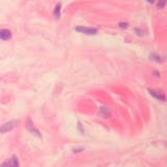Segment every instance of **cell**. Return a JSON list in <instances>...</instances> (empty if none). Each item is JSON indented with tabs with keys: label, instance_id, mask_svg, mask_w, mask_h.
<instances>
[{
	"label": "cell",
	"instance_id": "obj_1",
	"mask_svg": "<svg viewBox=\"0 0 167 167\" xmlns=\"http://www.w3.org/2000/svg\"><path fill=\"white\" fill-rule=\"evenodd\" d=\"M18 124H19L18 120H11V121L5 122V123H3L1 126H0V133L1 134L8 133V132L13 131L14 129L17 128Z\"/></svg>",
	"mask_w": 167,
	"mask_h": 167
},
{
	"label": "cell",
	"instance_id": "obj_2",
	"mask_svg": "<svg viewBox=\"0 0 167 167\" xmlns=\"http://www.w3.org/2000/svg\"><path fill=\"white\" fill-rule=\"evenodd\" d=\"M149 93L154 98H156L157 100L160 102H166V95L162 90H156V89H149Z\"/></svg>",
	"mask_w": 167,
	"mask_h": 167
},
{
	"label": "cell",
	"instance_id": "obj_3",
	"mask_svg": "<svg viewBox=\"0 0 167 167\" xmlns=\"http://www.w3.org/2000/svg\"><path fill=\"white\" fill-rule=\"evenodd\" d=\"M75 30L77 32H81L84 35H89V36H93V35L97 34V29L94 27H88V26H77L75 27Z\"/></svg>",
	"mask_w": 167,
	"mask_h": 167
},
{
	"label": "cell",
	"instance_id": "obj_4",
	"mask_svg": "<svg viewBox=\"0 0 167 167\" xmlns=\"http://www.w3.org/2000/svg\"><path fill=\"white\" fill-rule=\"evenodd\" d=\"M12 39V32L9 29H0V40L2 41H8Z\"/></svg>",
	"mask_w": 167,
	"mask_h": 167
},
{
	"label": "cell",
	"instance_id": "obj_5",
	"mask_svg": "<svg viewBox=\"0 0 167 167\" xmlns=\"http://www.w3.org/2000/svg\"><path fill=\"white\" fill-rule=\"evenodd\" d=\"M26 129L30 132V133L32 134V135H36V136H38L39 138H41V134H40L39 130H37V129L35 128L34 124L32 123V121H30L29 118L27 119V125H26Z\"/></svg>",
	"mask_w": 167,
	"mask_h": 167
},
{
	"label": "cell",
	"instance_id": "obj_6",
	"mask_svg": "<svg viewBox=\"0 0 167 167\" xmlns=\"http://www.w3.org/2000/svg\"><path fill=\"white\" fill-rule=\"evenodd\" d=\"M61 8H62V4L58 3L55 8V11H53V16H55V18L56 19V20L60 19V17H61Z\"/></svg>",
	"mask_w": 167,
	"mask_h": 167
},
{
	"label": "cell",
	"instance_id": "obj_7",
	"mask_svg": "<svg viewBox=\"0 0 167 167\" xmlns=\"http://www.w3.org/2000/svg\"><path fill=\"white\" fill-rule=\"evenodd\" d=\"M99 114H100V116L103 117V118H108V117H110L111 113H110L109 109L102 107V108H99Z\"/></svg>",
	"mask_w": 167,
	"mask_h": 167
},
{
	"label": "cell",
	"instance_id": "obj_8",
	"mask_svg": "<svg viewBox=\"0 0 167 167\" xmlns=\"http://www.w3.org/2000/svg\"><path fill=\"white\" fill-rule=\"evenodd\" d=\"M19 166H20V164H19L18 157L14 155V156L12 157L11 161H9V167H19Z\"/></svg>",
	"mask_w": 167,
	"mask_h": 167
},
{
	"label": "cell",
	"instance_id": "obj_9",
	"mask_svg": "<svg viewBox=\"0 0 167 167\" xmlns=\"http://www.w3.org/2000/svg\"><path fill=\"white\" fill-rule=\"evenodd\" d=\"M165 4H166V0H158L157 6H158V8L162 9V8H165Z\"/></svg>",
	"mask_w": 167,
	"mask_h": 167
},
{
	"label": "cell",
	"instance_id": "obj_10",
	"mask_svg": "<svg viewBox=\"0 0 167 167\" xmlns=\"http://www.w3.org/2000/svg\"><path fill=\"white\" fill-rule=\"evenodd\" d=\"M77 128H78V130L81 131V133H84V130H83V128H82V123L81 122H77Z\"/></svg>",
	"mask_w": 167,
	"mask_h": 167
},
{
	"label": "cell",
	"instance_id": "obj_11",
	"mask_svg": "<svg viewBox=\"0 0 167 167\" xmlns=\"http://www.w3.org/2000/svg\"><path fill=\"white\" fill-rule=\"evenodd\" d=\"M0 167H9V161L4 162L3 164H1V165H0Z\"/></svg>",
	"mask_w": 167,
	"mask_h": 167
},
{
	"label": "cell",
	"instance_id": "obj_12",
	"mask_svg": "<svg viewBox=\"0 0 167 167\" xmlns=\"http://www.w3.org/2000/svg\"><path fill=\"white\" fill-rule=\"evenodd\" d=\"M119 26L121 28H126L128 27V23H119Z\"/></svg>",
	"mask_w": 167,
	"mask_h": 167
},
{
	"label": "cell",
	"instance_id": "obj_13",
	"mask_svg": "<svg viewBox=\"0 0 167 167\" xmlns=\"http://www.w3.org/2000/svg\"><path fill=\"white\" fill-rule=\"evenodd\" d=\"M147 2H149V3H154L155 2V0H146Z\"/></svg>",
	"mask_w": 167,
	"mask_h": 167
}]
</instances>
